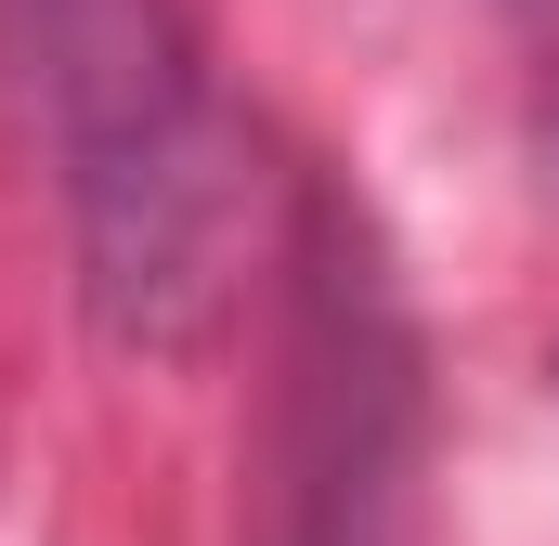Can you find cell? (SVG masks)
I'll list each match as a JSON object with an SVG mask.
<instances>
[{"label":"cell","instance_id":"cell-1","mask_svg":"<svg viewBox=\"0 0 559 546\" xmlns=\"http://www.w3.org/2000/svg\"><path fill=\"white\" fill-rule=\"evenodd\" d=\"M13 39L66 143L92 286L131 325H182V299L209 286L222 169H209V92L169 0H13Z\"/></svg>","mask_w":559,"mask_h":546}]
</instances>
